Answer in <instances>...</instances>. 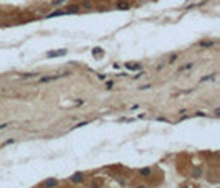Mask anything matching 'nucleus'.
Here are the masks:
<instances>
[{"label":"nucleus","mask_w":220,"mask_h":188,"mask_svg":"<svg viewBox=\"0 0 220 188\" xmlns=\"http://www.w3.org/2000/svg\"><path fill=\"white\" fill-rule=\"evenodd\" d=\"M5 127H8V125H7V124H2V125H0V130H2V129H5Z\"/></svg>","instance_id":"2"},{"label":"nucleus","mask_w":220,"mask_h":188,"mask_svg":"<svg viewBox=\"0 0 220 188\" xmlns=\"http://www.w3.org/2000/svg\"><path fill=\"white\" fill-rule=\"evenodd\" d=\"M66 51L65 50H60V51H53V53H48V56L51 58V56H60V55H65Z\"/></svg>","instance_id":"1"}]
</instances>
